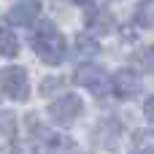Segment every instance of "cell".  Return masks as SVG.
Listing matches in <instances>:
<instances>
[{"label": "cell", "instance_id": "obj_16", "mask_svg": "<svg viewBox=\"0 0 154 154\" xmlns=\"http://www.w3.org/2000/svg\"><path fill=\"white\" fill-rule=\"evenodd\" d=\"M143 111H146V116L154 122V97H146V103H143Z\"/></svg>", "mask_w": 154, "mask_h": 154}, {"label": "cell", "instance_id": "obj_1", "mask_svg": "<svg viewBox=\"0 0 154 154\" xmlns=\"http://www.w3.org/2000/svg\"><path fill=\"white\" fill-rule=\"evenodd\" d=\"M32 49H35V54L46 62V65H60L62 60H65V41H62V35L57 32V27L51 24V22H43L35 32H32Z\"/></svg>", "mask_w": 154, "mask_h": 154}, {"label": "cell", "instance_id": "obj_15", "mask_svg": "<svg viewBox=\"0 0 154 154\" xmlns=\"http://www.w3.org/2000/svg\"><path fill=\"white\" fill-rule=\"evenodd\" d=\"M76 49H81V51H89V54H95L97 51V43L89 38V35H79L76 38Z\"/></svg>", "mask_w": 154, "mask_h": 154}, {"label": "cell", "instance_id": "obj_14", "mask_svg": "<svg viewBox=\"0 0 154 154\" xmlns=\"http://www.w3.org/2000/svg\"><path fill=\"white\" fill-rule=\"evenodd\" d=\"M135 62L143 65V68H154V46H146L135 54Z\"/></svg>", "mask_w": 154, "mask_h": 154}, {"label": "cell", "instance_id": "obj_17", "mask_svg": "<svg viewBox=\"0 0 154 154\" xmlns=\"http://www.w3.org/2000/svg\"><path fill=\"white\" fill-rule=\"evenodd\" d=\"M70 3H84V0H70Z\"/></svg>", "mask_w": 154, "mask_h": 154}, {"label": "cell", "instance_id": "obj_10", "mask_svg": "<svg viewBox=\"0 0 154 154\" xmlns=\"http://www.w3.org/2000/svg\"><path fill=\"white\" fill-rule=\"evenodd\" d=\"M0 54L3 57H16L19 54V41L5 22H0Z\"/></svg>", "mask_w": 154, "mask_h": 154}, {"label": "cell", "instance_id": "obj_3", "mask_svg": "<svg viewBox=\"0 0 154 154\" xmlns=\"http://www.w3.org/2000/svg\"><path fill=\"white\" fill-rule=\"evenodd\" d=\"M73 81L81 84V87H87V89H92L97 97H103L108 92V76H106V70L100 65H92V62L79 65L76 73H73Z\"/></svg>", "mask_w": 154, "mask_h": 154}, {"label": "cell", "instance_id": "obj_13", "mask_svg": "<svg viewBox=\"0 0 154 154\" xmlns=\"http://www.w3.org/2000/svg\"><path fill=\"white\" fill-rule=\"evenodd\" d=\"M0 130H3V135H5V138H14V133H16L14 116H11V114H5V111H0Z\"/></svg>", "mask_w": 154, "mask_h": 154}, {"label": "cell", "instance_id": "obj_5", "mask_svg": "<svg viewBox=\"0 0 154 154\" xmlns=\"http://www.w3.org/2000/svg\"><path fill=\"white\" fill-rule=\"evenodd\" d=\"M111 87H114V92H116L119 97H135V95L143 92V81H141V76L133 73V70H116Z\"/></svg>", "mask_w": 154, "mask_h": 154}, {"label": "cell", "instance_id": "obj_6", "mask_svg": "<svg viewBox=\"0 0 154 154\" xmlns=\"http://www.w3.org/2000/svg\"><path fill=\"white\" fill-rule=\"evenodd\" d=\"M122 138V125L116 119H100V125L95 127V143L103 149H116Z\"/></svg>", "mask_w": 154, "mask_h": 154}, {"label": "cell", "instance_id": "obj_8", "mask_svg": "<svg viewBox=\"0 0 154 154\" xmlns=\"http://www.w3.org/2000/svg\"><path fill=\"white\" fill-rule=\"evenodd\" d=\"M87 27H89V32H95V35H108V32L114 30V16H111L108 11H92L89 19H87Z\"/></svg>", "mask_w": 154, "mask_h": 154}, {"label": "cell", "instance_id": "obj_12", "mask_svg": "<svg viewBox=\"0 0 154 154\" xmlns=\"http://www.w3.org/2000/svg\"><path fill=\"white\" fill-rule=\"evenodd\" d=\"M11 154H41L38 152V146L32 143V141H16V143H11Z\"/></svg>", "mask_w": 154, "mask_h": 154}, {"label": "cell", "instance_id": "obj_11", "mask_svg": "<svg viewBox=\"0 0 154 154\" xmlns=\"http://www.w3.org/2000/svg\"><path fill=\"white\" fill-rule=\"evenodd\" d=\"M135 19L141 27H154V0H141L135 8Z\"/></svg>", "mask_w": 154, "mask_h": 154}, {"label": "cell", "instance_id": "obj_9", "mask_svg": "<svg viewBox=\"0 0 154 154\" xmlns=\"http://www.w3.org/2000/svg\"><path fill=\"white\" fill-rule=\"evenodd\" d=\"M130 154H154V130H135L130 141Z\"/></svg>", "mask_w": 154, "mask_h": 154}, {"label": "cell", "instance_id": "obj_7", "mask_svg": "<svg viewBox=\"0 0 154 154\" xmlns=\"http://www.w3.org/2000/svg\"><path fill=\"white\" fill-rule=\"evenodd\" d=\"M38 14H41V3L38 0H19V3H14L8 16H11L14 24H32Z\"/></svg>", "mask_w": 154, "mask_h": 154}, {"label": "cell", "instance_id": "obj_4", "mask_svg": "<svg viewBox=\"0 0 154 154\" xmlns=\"http://www.w3.org/2000/svg\"><path fill=\"white\" fill-rule=\"evenodd\" d=\"M0 87L8 97H14L19 103L27 100V95H30V81H27L24 68H3L0 70Z\"/></svg>", "mask_w": 154, "mask_h": 154}, {"label": "cell", "instance_id": "obj_2", "mask_svg": "<svg viewBox=\"0 0 154 154\" xmlns=\"http://www.w3.org/2000/svg\"><path fill=\"white\" fill-rule=\"evenodd\" d=\"M81 111H84V106H81V100H79L76 95H62V97H57V100L49 106V116H51V122L60 125V127H70V125L81 116Z\"/></svg>", "mask_w": 154, "mask_h": 154}]
</instances>
